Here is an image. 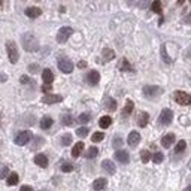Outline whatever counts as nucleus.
<instances>
[{"mask_svg":"<svg viewBox=\"0 0 191 191\" xmlns=\"http://www.w3.org/2000/svg\"><path fill=\"white\" fill-rule=\"evenodd\" d=\"M22 47L26 51L28 52H33V51H37V48H39V42L36 39V36L32 33H26L22 36Z\"/></svg>","mask_w":191,"mask_h":191,"instance_id":"obj_1","label":"nucleus"},{"mask_svg":"<svg viewBox=\"0 0 191 191\" xmlns=\"http://www.w3.org/2000/svg\"><path fill=\"white\" fill-rule=\"evenodd\" d=\"M6 51H7L9 61L12 63V64H15V63L18 61V57H20V54H18V48H17V43H15L14 41L6 42Z\"/></svg>","mask_w":191,"mask_h":191,"instance_id":"obj_2","label":"nucleus"},{"mask_svg":"<svg viewBox=\"0 0 191 191\" xmlns=\"http://www.w3.org/2000/svg\"><path fill=\"white\" fill-rule=\"evenodd\" d=\"M173 99H175V102L178 105H184V106L191 105V96L188 93H185V91H176L173 94Z\"/></svg>","mask_w":191,"mask_h":191,"instance_id":"obj_3","label":"nucleus"},{"mask_svg":"<svg viewBox=\"0 0 191 191\" xmlns=\"http://www.w3.org/2000/svg\"><path fill=\"white\" fill-rule=\"evenodd\" d=\"M163 93V90L157 87V85H146V87H143V96L145 97H148V99H154V97H157Z\"/></svg>","mask_w":191,"mask_h":191,"instance_id":"obj_4","label":"nucleus"},{"mask_svg":"<svg viewBox=\"0 0 191 191\" xmlns=\"http://www.w3.org/2000/svg\"><path fill=\"white\" fill-rule=\"evenodd\" d=\"M72 34H73V28L61 27L58 30V33H57V42H58V43H64V42H67V39Z\"/></svg>","mask_w":191,"mask_h":191,"instance_id":"obj_5","label":"nucleus"},{"mask_svg":"<svg viewBox=\"0 0 191 191\" xmlns=\"http://www.w3.org/2000/svg\"><path fill=\"white\" fill-rule=\"evenodd\" d=\"M172 120H173V112H172L170 109H163L161 110L160 118H158L160 124H163V125H169V124L172 123Z\"/></svg>","mask_w":191,"mask_h":191,"instance_id":"obj_6","label":"nucleus"},{"mask_svg":"<svg viewBox=\"0 0 191 191\" xmlns=\"http://www.w3.org/2000/svg\"><path fill=\"white\" fill-rule=\"evenodd\" d=\"M32 139V133L30 131H20L18 135H17V137H15V143L17 145H20V146H22V145H26V143H28V140Z\"/></svg>","mask_w":191,"mask_h":191,"instance_id":"obj_7","label":"nucleus"},{"mask_svg":"<svg viewBox=\"0 0 191 191\" xmlns=\"http://www.w3.org/2000/svg\"><path fill=\"white\" fill-rule=\"evenodd\" d=\"M58 69L61 70L63 73H72V70H73V63L67 60V58H63L58 61Z\"/></svg>","mask_w":191,"mask_h":191,"instance_id":"obj_8","label":"nucleus"},{"mask_svg":"<svg viewBox=\"0 0 191 191\" xmlns=\"http://www.w3.org/2000/svg\"><path fill=\"white\" fill-rule=\"evenodd\" d=\"M63 100V97L60 94H47L43 96L42 102L47 103V105H54V103H60Z\"/></svg>","mask_w":191,"mask_h":191,"instance_id":"obj_9","label":"nucleus"},{"mask_svg":"<svg viewBox=\"0 0 191 191\" xmlns=\"http://www.w3.org/2000/svg\"><path fill=\"white\" fill-rule=\"evenodd\" d=\"M102 169L106 173H109V175H114L116 172V167H115V164L112 163L110 160H103L102 161Z\"/></svg>","mask_w":191,"mask_h":191,"instance_id":"obj_10","label":"nucleus"},{"mask_svg":"<svg viewBox=\"0 0 191 191\" xmlns=\"http://www.w3.org/2000/svg\"><path fill=\"white\" fill-rule=\"evenodd\" d=\"M99 81H100V75H99L97 70H91V72H88V75H87V82H88L90 85H97Z\"/></svg>","mask_w":191,"mask_h":191,"instance_id":"obj_11","label":"nucleus"},{"mask_svg":"<svg viewBox=\"0 0 191 191\" xmlns=\"http://www.w3.org/2000/svg\"><path fill=\"white\" fill-rule=\"evenodd\" d=\"M115 158L120 161V163H123V164H127L129 163V160H130V157H129V152L127 151H124V149H118L115 152Z\"/></svg>","mask_w":191,"mask_h":191,"instance_id":"obj_12","label":"nucleus"},{"mask_svg":"<svg viewBox=\"0 0 191 191\" xmlns=\"http://www.w3.org/2000/svg\"><path fill=\"white\" fill-rule=\"evenodd\" d=\"M127 142H129L130 146H136L137 143L140 142V135L137 131H130L129 137H127Z\"/></svg>","mask_w":191,"mask_h":191,"instance_id":"obj_13","label":"nucleus"},{"mask_svg":"<svg viewBox=\"0 0 191 191\" xmlns=\"http://www.w3.org/2000/svg\"><path fill=\"white\" fill-rule=\"evenodd\" d=\"M173 143H175V135L173 133H169V135L163 136V139H161V145L164 148H170V145H173Z\"/></svg>","mask_w":191,"mask_h":191,"instance_id":"obj_14","label":"nucleus"},{"mask_svg":"<svg viewBox=\"0 0 191 191\" xmlns=\"http://www.w3.org/2000/svg\"><path fill=\"white\" fill-rule=\"evenodd\" d=\"M41 14H42V11L36 6H32V7L26 9V15H27L28 18H37V17H41Z\"/></svg>","mask_w":191,"mask_h":191,"instance_id":"obj_15","label":"nucleus"},{"mask_svg":"<svg viewBox=\"0 0 191 191\" xmlns=\"http://www.w3.org/2000/svg\"><path fill=\"white\" fill-rule=\"evenodd\" d=\"M42 79H43V82H45V84L51 85V84H52V81H54V73H52L49 69H45V70L42 72Z\"/></svg>","mask_w":191,"mask_h":191,"instance_id":"obj_16","label":"nucleus"},{"mask_svg":"<svg viewBox=\"0 0 191 191\" xmlns=\"http://www.w3.org/2000/svg\"><path fill=\"white\" fill-rule=\"evenodd\" d=\"M34 163L37 164L39 167H47V166H48L47 155H43V154H37V155L34 157Z\"/></svg>","mask_w":191,"mask_h":191,"instance_id":"obj_17","label":"nucleus"},{"mask_svg":"<svg viewBox=\"0 0 191 191\" xmlns=\"http://www.w3.org/2000/svg\"><path fill=\"white\" fill-rule=\"evenodd\" d=\"M148 120H149V115L146 112H139V115H137V124H139V127H145L148 124Z\"/></svg>","mask_w":191,"mask_h":191,"instance_id":"obj_18","label":"nucleus"},{"mask_svg":"<svg viewBox=\"0 0 191 191\" xmlns=\"http://www.w3.org/2000/svg\"><path fill=\"white\" fill-rule=\"evenodd\" d=\"M106 184H108V181H106L105 178H99V179H96L94 182H93V188H94L96 191H100L106 187Z\"/></svg>","mask_w":191,"mask_h":191,"instance_id":"obj_19","label":"nucleus"},{"mask_svg":"<svg viewBox=\"0 0 191 191\" xmlns=\"http://www.w3.org/2000/svg\"><path fill=\"white\" fill-rule=\"evenodd\" d=\"M102 55H103V61L105 63L110 61V60H114V58H115V52H114L112 49H109V48H105V49H103V52H102Z\"/></svg>","mask_w":191,"mask_h":191,"instance_id":"obj_20","label":"nucleus"},{"mask_svg":"<svg viewBox=\"0 0 191 191\" xmlns=\"http://www.w3.org/2000/svg\"><path fill=\"white\" fill-rule=\"evenodd\" d=\"M110 124H112V118H110V116H108V115L102 116V118L99 120V125H100L102 129H108Z\"/></svg>","mask_w":191,"mask_h":191,"instance_id":"obj_21","label":"nucleus"},{"mask_svg":"<svg viewBox=\"0 0 191 191\" xmlns=\"http://www.w3.org/2000/svg\"><path fill=\"white\" fill-rule=\"evenodd\" d=\"M82 149H84V143L82 142H78V143H75V146H73V149H72V157H79L81 155V152H82Z\"/></svg>","mask_w":191,"mask_h":191,"instance_id":"obj_22","label":"nucleus"},{"mask_svg":"<svg viewBox=\"0 0 191 191\" xmlns=\"http://www.w3.org/2000/svg\"><path fill=\"white\" fill-rule=\"evenodd\" d=\"M52 123H54V121H52L51 116H43V118L41 120V127L43 130H48L51 125H52Z\"/></svg>","mask_w":191,"mask_h":191,"instance_id":"obj_23","label":"nucleus"},{"mask_svg":"<svg viewBox=\"0 0 191 191\" xmlns=\"http://www.w3.org/2000/svg\"><path fill=\"white\" fill-rule=\"evenodd\" d=\"M133 108H135V103L131 102V100H127V102H125V106H124L123 115H124V116L130 115V114H131V112H133Z\"/></svg>","mask_w":191,"mask_h":191,"instance_id":"obj_24","label":"nucleus"},{"mask_svg":"<svg viewBox=\"0 0 191 191\" xmlns=\"http://www.w3.org/2000/svg\"><path fill=\"white\" fill-rule=\"evenodd\" d=\"M18 173H15V172H12L11 175H7V185H17L18 184Z\"/></svg>","mask_w":191,"mask_h":191,"instance_id":"obj_25","label":"nucleus"},{"mask_svg":"<svg viewBox=\"0 0 191 191\" xmlns=\"http://www.w3.org/2000/svg\"><path fill=\"white\" fill-rule=\"evenodd\" d=\"M151 9H152V12L160 14V12H161V2H160V0H154L152 5H151Z\"/></svg>","mask_w":191,"mask_h":191,"instance_id":"obj_26","label":"nucleus"},{"mask_svg":"<svg viewBox=\"0 0 191 191\" xmlns=\"http://www.w3.org/2000/svg\"><path fill=\"white\" fill-rule=\"evenodd\" d=\"M140 158H142V163H148V161L151 160V152L149 151H146V149L140 151Z\"/></svg>","mask_w":191,"mask_h":191,"instance_id":"obj_27","label":"nucleus"},{"mask_svg":"<svg viewBox=\"0 0 191 191\" xmlns=\"http://www.w3.org/2000/svg\"><path fill=\"white\" fill-rule=\"evenodd\" d=\"M90 118H91V115H90L88 112H84V114H81V115H79L78 121H79L81 124H87L90 121Z\"/></svg>","mask_w":191,"mask_h":191,"instance_id":"obj_28","label":"nucleus"},{"mask_svg":"<svg viewBox=\"0 0 191 191\" xmlns=\"http://www.w3.org/2000/svg\"><path fill=\"white\" fill-rule=\"evenodd\" d=\"M97 154H99V149H97L96 146H91V148H90V149L87 151L85 157H87V158H94L96 155H97Z\"/></svg>","mask_w":191,"mask_h":191,"instance_id":"obj_29","label":"nucleus"},{"mask_svg":"<svg viewBox=\"0 0 191 191\" xmlns=\"http://www.w3.org/2000/svg\"><path fill=\"white\" fill-rule=\"evenodd\" d=\"M185 146H187V143H185V140H179V142L176 143V146H175V152H176V154H179V152H182V151L185 149Z\"/></svg>","mask_w":191,"mask_h":191,"instance_id":"obj_30","label":"nucleus"},{"mask_svg":"<svg viewBox=\"0 0 191 191\" xmlns=\"http://www.w3.org/2000/svg\"><path fill=\"white\" fill-rule=\"evenodd\" d=\"M106 108L109 110H115L116 109V102L114 99H106Z\"/></svg>","mask_w":191,"mask_h":191,"instance_id":"obj_31","label":"nucleus"},{"mask_svg":"<svg viewBox=\"0 0 191 191\" xmlns=\"http://www.w3.org/2000/svg\"><path fill=\"white\" fill-rule=\"evenodd\" d=\"M88 127H79V129L76 130V135H78V136L79 137H85L87 136V135H88Z\"/></svg>","mask_w":191,"mask_h":191,"instance_id":"obj_32","label":"nucleus"},{"mask_svg":"<svg viewBox=\"0 0 191 191\" xmlns=\"http://www.w3.org/2000/svg\"><path fill=\"white\" fill-rule=\"evenodd\" d=\"M72 143V135H64V136L61 137V145L63 146H67V145H70Z\"/></svg>","mask_w":191,"mask_h":191,"instance_id":"obj_33","label":"nucleus"},{"mask_svg":"<svg viewBox=\"0 0 191 191\" xmlns=\"http://www.w3.org/2000/svg\"><path fill=\"white\" fill-rule=\"evenodd\" d=\"M163 160H164V155L161 154V152H155V154L152 155V161H154V163L158 164V163H161Z\"/></svg>","mask_w":191,"mask_h":191,"instance_id":"obj_34","label":"nucleus"},{"mask_svg":"<svg viewBox=\"0 0 191 191\" xmlns=\"http://www.w3.org/2000/svg\"><path fill=\"white\" fill-rule=\"evenodd\" d=\"M61 123L64 124V125H70V124L73 123V118H72V115H63L61 116Z\"/></svg>","mask_w":191,"mask_h":191,"instance_id":"obj_35","label":"nucleus"},{"mask_svg":"<svg viewBox=\"0 0 191 191\" xmlns=\"http://www.w3.org/2000/svg\"><path fill=\"white\" fill-rule=\"evenodd\" d=\"M103 137H105V135H103L102 131H97V133L93 135L91 140H93V142H100V140H103Z\"/></svg>","mask_w":191,"mask_h":191,"instance_id":"obj_36","label":"nucleus"},{"mask_svg":"<svg viewBox=\"0 0 191 191\" xmlns=\"http://www.w3.org/2000/svg\"><path fill=\"white\" fill-rule=\"evenodd\" d=\"M121 70H133V69H131V66L129 64L127 60H123V63H121Z\"/></svg>","mask_w":191,"mask_h":191,"instance_id":"obj_37","label":"nucleus"},{"mask_svg":"<svg viewBox=\"0 0 191 191\" xmlns=\"http://www.w3.org/2000/svg\"><path fill=\"white\" fill-rule=\"evenodd\" d=\"M61 170L63 172H72L73 170V166H72V164H69V163H64L61 166Z\"/></svg>","mask_w":191,"mask_h":191,"instance_id":"obj_38","label":"nucleus"},{"mask_svg":"<svg viewBox=\"0 0 191 191\" xmlns=\"http://www.w3.org/2000/svg\"><path fill=\"white\" fill-rule=\"evenodd\" d=\"M161 54H163V58H164V61L166 63H170L172 60L167 57V54H166V47H161Z\"/></svg>","mask_w":191,"mask_h":191,"instance_id":"obj_39","label":"nucleus"},{"mask_svg":"<svg viewBox=\"0 0 191 191\" xmlns=\"http://www.w3.org/2000/svg\"><path fill=\"white\" fill-rule=\"evenodd\" d=\"M7 173V167L6 166H2V169H0V178H5Z\"/></svg>","mask_w":191,"mask_h":191,"instance_id":"obj_40","label":"nucleus"},{"mask_svg":"<svg viewBox=\"0 0 191 191\" xmlns=\"http://www.w3.org/2000/svg\"><path fill=\"white\" fill-rule=\"evenodd\" d=\"M121 145H123V140H121L120 137H116L115 140H114V146H115V148H120Z\"/></svg>","mask_w":191,"mask_h":191,"instance_id":"obj_41","label":"nucleus"},{"mask_svg":"<svg viewBox=\"0 0 191 191\" xmlns=\"http://www.w3.org/2000/svg\"><path fill=\"white\" fill-rule=\"evenodd\" d=\"M28 70H30L32 73H36V72H37V64H32V66H28Z\"/></svg>","mask_w":191,"mask_h":191,"instance_id":"obj_42","label":"nucleus"},{"mask_svg":"<svg viewBox=\"0 0 191 191\" xmlns=\"http://www.w3.org/2000/svg\"><path fill=\"white\" fill-rule=\"evenodd\" d=\"M20 191H33V188H32L30 185H22Z\"/></svg>","mask_w":191,"mask_h":191,"instance_id":"obj_43","label":"nucleus"},{"mask_svg":"<svg viewBox=\"0 0 191 191\" xmlns=\"http://www.w3.org/2000/svg\"><path fill=\"white\" fill-rule=\"evenodd\" d=\"M42 91H45V93H48V91H51V85H48V84H45V85L42 87Z\"/></svg>","mask_w":191,"mask_h":191,"instance_id":"obj_44","label":"nucleus"},{"mask_svg":"<svg viewBox=\"0 0 191 191\" xmlns=\"http://www.w3.org/2000/svg\"><path fill=\"white\" fill-rule=\"evenodd\" d=\"M21 82H22V84H28V82H30V79H28L27 76H21V79H20Z\"/></svg>","mask_w":191,"mask_h":191,"instance_id":"obj_45","label":"nucleus"},{"mask_svg":"<svg viewBox=\"0 0 191 191\" xmlns=\"http://www.w3.org/2000/svg\"><path fill=\"white\" fill-rule=\"evenodd\" d=\"M78 66H79V67H81V69H84V67H85V66H87V63H85V61H81V63H79V64H78Z\"/></svg>","mask_w":191,"mask_h":191,"instance_id":"obj_46","label":"nucleus"},{"mask_svg":"<svg viewBox=\"0 0 191 191\" xmlns=\"http://www.w3.org/2000/svg\"><path fill=\"white\" fill-rule=\"evenodd\" d=\"M184 191H191V185H188V187H187V188H185Z\"/></svg>","mask_w":191,"mask_h":191,"instance_id":"obj_47","label":"nucleus"},{"mask_svg":"<svg viewBox=\"0 0 191 191\" xmlns=\"http://www.w3.org/2000/svg\"><path fill=\"white\" fill-rule=\"evenodd\" d=\"M184 2H185V0H178V5H182Z\"/></svg>","mask_w":191,"mask_h":191,"instance_id":"obj_48","label":"nucleus"},{"mask_svg":"<svg viewBox=\"0 0 191 191\" xmlns=\"http://www.w3.org/2000/svg\"><path fill=\"white\" fill-rule=\"evenodd\" d=\"M41 191H52V190H49V188H45V190H41Z\"/></svg>","mask_w":191,"mask_h":191,"instance_id":"obj_49","label":"nucleus"},{"mask_svg":"<svg viewBox=\"0 0 191 191\" xmlns=\"http://www.w3.org/2000/svg\"><path fill=\"white\" fill-rule=\"evenodd\" d=\"M0 6H2V0H0Z\"/></svg>","mask_w":191,"mask_h":191,"instance_id":"obj_50","label":"nucleus"},{"mask_svg":"<svg viewBox=\"0 0 191 191\" xmlns=\"http://www.w3.org/2000/svg\"><path fill=\"white\" fill-rule=\"evenodd\" d=\"M190 169H191V167H190Z\"/></svg>","mask_w":191,"mask_h":191,"instance_id":"obj_51","label":"nucleus"}]
</instances>
